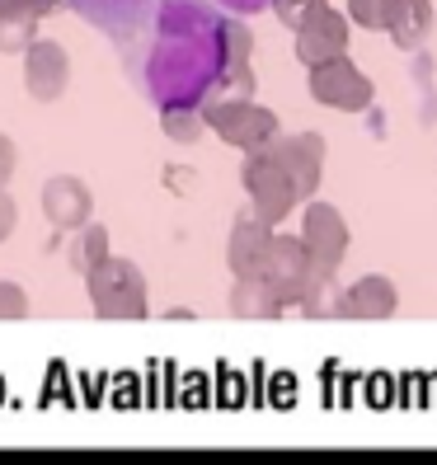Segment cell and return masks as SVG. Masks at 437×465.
<instances>
[{
	"instance_id": "17",
	"label": "cell",
	"mask_w": 437,
	"mask_h": 465,
	"mask_svg": "<svg viewBox=\"0 0 437 465\" xmlns=\"http://www.w3.org/2000/svg\"><path fill=\"white\" fill-rule=\"evenodd\" d=\"M160 127H165L170 142L194 146L198 136L207 132V118H203V108H160Z\"/></svg>"
},
{
	"instance_id": "1",
	"label": "cell",
	"mask_w": 437,
	"mask_h": 465,
	"mask_svg": "<svg viewBox=\"0 0 437 465\" xmlns=\"http://www.w3.org/2000/svg\"><path fill=\"white\" fill-rule=\"evenodd\" d=\"M146 47H127V71L155 108H203L226 66V15L207 0H155Z\"/></svg>"
},
{
	"instance_id": "22",
	"label": "cell",
	"mask_w": 437,
	"mask_h": 465,
	"mask_svg": "<svg viewBox=\"0 0 437 465\" xmlns=\"http://www.w3.org/2000/svg\"><path fill=\"white\" fill-rule=\"evenodd\" d=\"M62 0H0V15H29V19H47Z\"/></svg>"
},
{
	"instance_id": "10",
	"label": "cell",
	"mask_w": 437,
	"mask_h": 465,
	"mask_svg": "<svg viewBox=\"0 0 437 465\" xmlns=\"http://www.w3.org/2000/svg\"><path fill=\"white\" fill-rule=\"evenodd\" d=\"M302 240H306V250H311L320 272H339V263L348 254V222H343V212L330 207V203H311L302 212Z\"/></svg>"
},
{
	"instance_id": "18",
	"label": "cell",
	"mask_w": 437,
	"mask_h": 465,
	"mask_svg": "<svg viewBox=\"0 0 437 465\" xmlns=\"http://www.w3.org/2000/svg\"><path fill=\"white\" fill-rule=\"evenodd\" d=\"M38 38V19L29 15H0V52H24Z\"/></svg>"
},
{
	"instance_id": "12",
	"label": "cell",
	"mask_w": 437,
	"mask_h": 465,
	"mask_svg": "<svg viewBox=\"0 0 437 465\" xmlns=\"http://www.w3.org/2000/svg\"><path fill=\"white\" fill-rule=\"evenodd\" d=\"M273 231H278V226L259 222L254 212L240 216V222L231 226V235H226V263H231L235 278H259V272H263L268 250H273Z\"/></svg>"
},
{
	"instance_id": "13",
	"label": "cell",
	"mask_w": 437,
	"mask_h": 465,
	"mask_svg": "<svg viewBox=\"0 0 437 465\" xmlns=\"http://www.w3.org/2000/svg\"><path fill=\"white\" fill-rule=\"evenodd\" d=\"M400 311V292L391 278H381V272H367L358 278L348 292H339V315L343 320H391Z\"/></svg>"
},
{
	"instance_id": "8",
	"label": "cell",
	"mask_w": 437,
	"mask_h": 465,
	"mask_svg": "<svg viewBox=\"0 0 437 465\" xmlns=\"http://www.w3.org/2000/svg\"><path fill=\"white\" fill-rule=\"evenodd\" d=\"M62 5H71L85 24H94L104 38H114V43L127 47L136 34L146 29L155 0H62Z\"/></svg>"
},
{
	"instance_id": "4",
	"label": "cell",
	"mask_w": 437,
	"mask_h": 465,
	"mask_svg": "<svg viewBox=\"0 0 437 465\" xmlns=\"http://www.w3.org/2000/svg\"><path fill=\"white\" fill-rule=\"evenodd\" d=\"M259 151L292 179L296 198H315V188L324 179V136L320 132H273Z\"/></svg>"
},
{
	"instance_id": "7",
	"label": "cell",
	"mask_w": 437,
	"mask_h": 465,
	"mask_svg": "<svg viewBox=\"0 0 437 465\" xmlns=\"http://www.w3.org/2000/svg\"><path fill=\"white\" fill-rule=\"evenodd\" d=\"M296 62L302 66H315V62H330L339 52H348L353 34H348V15H339L330 0L320 10H311L302 24H296Z\"/></svg>"
},
{
	"instance_id": "19",
	"label": "cell",
	"mask_w": 437,
	"mask_h": 465,
	"mask_svg": "<svg viewBox=\"0 0 437 465\" xmlns=\"http://www.w3.org/2000/svg\"><path fill=\"white\" fill-rule=\"evenodd\" d=\"M395 0H348V24H363V29H386Z\"/></svg>"
},
{
	"instance_id": "24",
	"label": "cell",
	"mask_w": 437,
	"mask_h": 465,
	"mask_svg": "<svg viewBox=\"0 0 437 465\" xmlns=\"http://www.w3.org/2000/svg\"><path fill=\"white\" fill-rule=\"evenodd\" d=\"M15 165H19V155H15V142L5 132H0V188L10 183V174H15Z\"/></svg>"
},
{
	"instance_id": "16",
	"label": "cell",
	"mask_w": 437,
	"mask_h": 465,
	"mask_svg": "<svg viewBox=\"0 0 437 465\" xmlns=\"http://www.w3.org/2000/svg\"><path fill=\"white\" fill-rule=\"evenodd\" d=\"M108 254V231L104 226H94V222H85L80 231H71V250H66V259H71V268L85 278V272L99 263Z\"/></svg>"
},
{
	"instance_id": "6",
	"label": "cell",
	"mask_w": 437,
	"mask_h": 465,
	"mask_svg": "<svg viewBox=\"0 0 437 465\" xmlns=\"http://www.w3.org/2000/svg\"><path fill=\"white\" fill-rule=\"evenodd\" d=\"M311 71V99L324 104V108H339V114H363L372 104V80L358 71V62L339 52L330 62H315L306 66Z\"/></svg>"
},
{
	"instance_id": "9",
	"label": "cell",
	"mask_w": 437,
	"mask_h": 465,
	"mask_svg": "<svg viewBox=\"0 0 437 465\" xmlns=\"http://www.w3.org/2000/svg\"><path fill=\"white\" fill-rule=\"evenodd\" d=\"M71 85V57L62 43L52 38H34L29 47H24V90H29V99L38 104H52L62 99Z\"/></svg>"
},
{
	"instance_id": "5",
	"label": "cell",
	"mask_w": 437,
	"mask_h": 465,
	"mask_svg": "<svg viewBox=\"0 0 437 465\" xmlns=\"http://www.w3.org/2000/svg\"><path fill=\"white\" fill-rule=\"evenodd\" d=\"M240 179H244V198H250V212L259 216V222H268V226H278V222H287V216L296 212V188H292V179L273 165V160L263 155V151H244V170H240Z\"/></svg>"
},
{
	"instance_id": "21",
	"label": "cell",
	"mask_w": 437,
	"mask_h": 465,
	"mask_svg": "<svg viewBox=\"0 0 437 465\" xmlns=\"http://www.w3.org/2000/svg\"><path fill=\"white\" fill-rule=\"evenodd\" d=\"M29 315V296L19 282H0V320H24Z\"/></svg>"
},
{
	"instance_id": "20",
	"label": "cell",
	"mask_w": 437,
	"mask_h": 465,
	"mask_svg": "<svg viewBox=\"0 0 437 465\" xmlns=\"http://www.w3.org/2000/svg\"><path fill=\"white\" fill-rule=\"evenodd\" d=\"M320 5H324V0H268V10L278 15L287 29H296V24H302L311 10H320Z\"/></svg>"
},
{
	"instance_id": "2",
	"label": "cell",
	"mask_w": 437,
	"mask_h": 465,
	"mask_svg": "<svg viewBox=\"0 0 437 465\" xmlns=\"http://www.w3.org/2000/svg\"><path fill=\"white\" fill-rule=\"evenodd\" d=\"M85 287H90V306L99 320H146V311H151L142 268L132 259H118L114 250L85 272Z\"/></svg>"
},
{
	"instance_id": "11",
	"label": "cell",
	"mask_w": 437,
	"mask_h": 465,
	"mask_svg": "<svg viewBox=\"0 0 437 465\" xmlns=\"http://www.w3.org/2000/svg\"><path fill=\"white\" fill-rule=\"evenodd\" d=\"M90 212H94V198H90L85 179L57 174V179H47V183H43V216L52 222V231H57V235L80 231V226L90 222Z\"/></svg>"
},
{
	"instance_id": "23",
	"label": "cell",
	"mask_w": 437,
	"mask_h": 465,
	"mask_svg": "<svg viewBox=\"0 0 437 465\" xmlns=\"http://www.w3.org/2000/svg\"><path fill=\"white\" fill-rule=\"evenodd\" d=\"M15 226H19V207H15V198L5 193V188H0V244L15 235Z\"/></svg>"
},
{
	"instance_id": "15",
	"label": "cell",
	"mask_w": 437,
	"mask_h": 465,
	"mask_svg": "<svg viewBox=\"0 0 437 465\" xmlns=\"http://www.w3.org/2000/svg\"><path fill=\"white\" fill-rule=\"evenodd\" d=\"M231 311H235L240 320H278V315H287V301H283L278 287H273L263 272H259V278H235Z\"/></svg>"
},
{
	"instance_id": "25",
	"label": "cell",
	"mask_w": 437,
	"mask_h": 465,
	"mask_svg": "<svg viewBox=\"0 0 437 465\" xmlns=\"http://www.w3.org/2000/svg\"><path fill=\"white\" fill-rule=\"evenodd\" d=\"M216 5H222L226 15H259L268 0H216Z\"/></svg>"
},
{
	"instance_id": "3",
	"label": "cell",
	"mask_w": 437,
	"mask_h": 465,
	"mask_svg": "<svg viewBox=\"0 0 437 465\" xmlns=\"http://www.w3.org/2000/svg\"><path fill=\"white\" fill-rule=\"evenodd\" d=\"M207 132H216L235 151H259L273 132H278V114L254 94H207L203 99Z\"/></svg>"
},
{
	"instance_id": "14",
	"label": "cell",
	"mask_w": 437,
	"mask_h": 465,
	"mask_svg": "<svg viewBox=\"0 0 437 465\" xmlns=\"http://www.w3.org/2000/svg\"><path fill=\"white\" fill-rule=\"evenodd\" d=\"M386 34L400 52H419L432 34V0H395L391 19H386Z\"/></svg>"
}]
</instances>
